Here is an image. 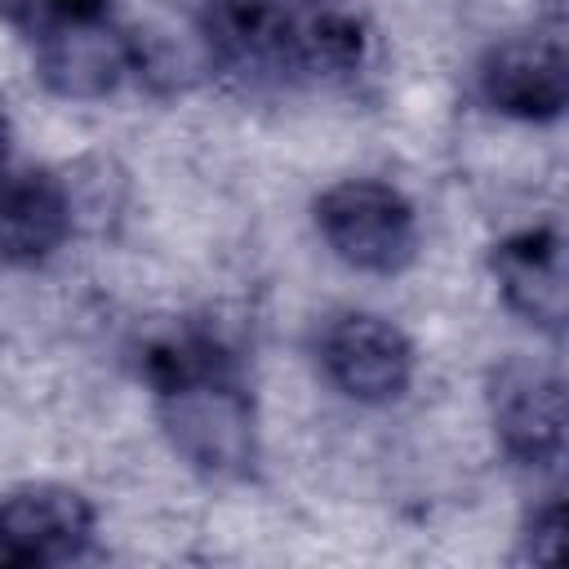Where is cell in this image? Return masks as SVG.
<instances>
[{
  "label": "cell",
  "mask_w": 569,
  "mask_h": 569,
  "mask_svg": "<svg viewBox=\"0 0 569 569\" xmlns=\"http://www.w3.org/2000/svg\"><path fill=\"white\" fill-rule=\"evenodd\" d=\"M360 58H365V31L351 13H320L302 31H293V62H302L307 71L342 76L356 71Z\"/></svg>",
  "instance_id": "8fae6325"
},
{
  "label": "cell",
  "mask_w": 569,
  "mask_h": 569,
  "mask_svg": "<svg viewBox=\"0 0 569 569\" xmlns=\"http://www.w3.org/2000/svg\"><path fill=\"white\" fill-rule=\"evenodd\" d=\"M480 93L493 111L516 120H556L569 102V67L556 40L516 36L485 53Z\"/></svg>",
  "instance_id": "52a82bcc"
},
{
  "label": "cell",
  "mask_w": 569,
  "mask_h": 569,
  "mask_svg": "<svg viewBox=\"0 0 569 569\" xmlns=\"http://www.w3.org/2000/svg\"><path fill=\"white\" fill-rule=\"evenodd\" d=\"M107 0H44V13L49 22L53 18H102Z\"/></svg>",
  "instance_id": "4fadbf2b"
},
{
  "label": "cell",
  "mask_w": 569,
  "mask_h": 569,
  "mask_svg": "<svg viewBox=\"0 0 569 569\" xmlns=\"http://www.w3.org/2000/svg\"><path fill=\"white\" fill-rule=\"evenodd\" d=\"M276 4H284V9H289V4H307V0H276Z\"/></svg>",
  "instance_id": "9a60e30c"
},
{
  "label": "cell",
  "mask_w": 569,
  "mask_h": 569,
  "mask_svg": "<svg viewBox=\"0 0 569 569\" xmlns=\"http://www.w3.org/2000/svg\"><path fill=\"white\" fill-rule=\"evenodd\" d=\"M138 71V44L107 18H53L40 31L36 76L49 93L93 102L116 93Z\"/></svg>",
  "instance_id": "277c9868"
},
{
  "label": "cell",
  "mask_w": 569,
  "mask_h": 569,
  "mask_svg": "<svg viewBox=\"0 0 569 569\" xmlns=\"http://www.w3.org/2000/svg\"><path fill=\"white\" fill-rule=\"evenodd\" d=\"M93 538V507L67 485H27L0 498V565H62Z\"/></svg>",
  "instance_id": "8992f818"
},
{
  "label": "cell",
  "mask_w": 569,
  "mask_h": 569,
  "mask_svg": "<svg viewBox=\"0 0 569 569\" xmlns=\"http://www.w3.org/2000/svg\"><path fill=\"white\" fill-rule=\"evenodd\" d=\"M560 538H565V502L551 498L547 507L533 511V520L525 529V556L533 565H551L560 556Z\"/></svg>",
  "instance_id": "7c38bea8"
},
{
  "label": "cell",
  "mask_w": 569,
  "mask_h": 569,
  "mask_svg": "<svg viewBox=\"0 0 569 569\" xmlns=\"http://www.w3.org/2000/svg\"><path fill=\"white\" fill-rule=\"evenodd\" d=\"M76 227L71 187L49 169H0V262L36 267Z\"/></svg>",
  "instance_id": "ba28073f"
},
{
  "label": "cell",
  "mask_w": 569,
  "mask_h": 569,
  "mask_svg": "<svg viewBox=\"0 0 569 569\" xmlns=\"http://www.w3.org/2000/svg\"><path fill=\"white\" fill-rule=\"evenodd\" d=\"M316 227L347 267L369 276H396L418 253L413 204L391 182L378 178L333 182L316 200Z\"/></svg>",
  "instance_id": "7a4b0ae2"
},
{
  "label": "cell",
  "mask_w": 569,
  "mask_h": 569,
  "mask_svg": "<svg viewBox=\"0 0 569 569\" xmlns=\"http://www.w3.org/2000/svg\"><path fill=\"white\" fill-rule=\"evenodd\" d=\"M489 418L507 458L547 467L565 445V391L556 369L538 360H507L489 378Z\"/></svg>",
  "instance_id": "5b68a950"
},
{
  "label": "cell",
  "mask_w": 569,
  "mask_h": 569,
  "mask_svg": "<svg viewBox=\"0 0 569 569\" xmlns=\"http://www.w3.org/2000/svg\"><path fill=\"white\" fill-rule=\"evenodd\" d=\"M493 280L516 316L529 325L560 333L565 320V258H560V236L551 227H529L493 244Z\"/></svg>",
  "instance_id": "9c48e42d"
},
{
  "label": "cell",
  "mask_w": 569,
  "mask_h": 569,
  "mask_svg": "<svg viewBox=\"0 0 569 569\" xmlns=\"http://www.w3.org/2000/svg\"><path fill=\"white\" fill-rule=\"evenodd\" d=\"M4 156H9V116L0 107V169H4Z\"/></svg>",
  "instance_id": "5bb4252c"
},
{
  "label": "cell",
  "mask_w": 569,
  "mask_h": 569,
  "mask_svg": "<svg viewBox=\"0 0 569 569\" xmlns=\"http://www.w3.org/2000/svg\"><path fill=\"white\" fill-rule=\"evenodd\" d=\"M200 36L227 71H276L293 58V22L276 0H204Z\"/></svg>",
  "instance_id": "30bf717a"
},
{
  "label": "cell",
  "mask_w": 569,
  "mask_h": 569,
  "mask_svg": "<svg viewBox=\"0 0 569 569\" xmlns=\"http://www.w3.org/2000/svg\"><path fill=\"white\" fill-rule=\"evenodd\" d=\"M142 373L156 391L160 427L173 453L218 480L244 476L258 458L253 400L236 378V360L209 333L182 329L147 347Z\"/></svg>",
  "instance_id": "6da1fadb"
},
{
  "label": "cell",
  "mask_w": 569,
  "mask_h": 569,
  "mask_svg": "<svg viewBox=\"0 0 569 569\" xmlns=\"http://www.w3.org/2000/svg\"><path fill=\"white\" fill-rule=\"evenodd\" d=\"M320 369L347 400L391 405L413 382V347L391 320L347 311L320 333Z\"/></svg>",
  "instance_id": "3957f363"
}]
</instances>
